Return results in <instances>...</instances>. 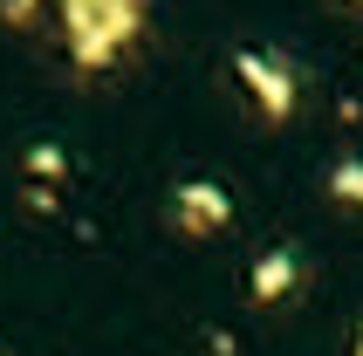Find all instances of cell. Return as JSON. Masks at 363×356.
Listing matches in <instances>:
<instances>
[{"label": "cell", "mask_w": 363, "mask_h": 356, "mask_svg": "<svg viewBox=\"0 0 363 356\" xmlns=\"http://www.w3.org/2000/svg\"><path fill=\"white\" fill-rule=\"evenodd\" d=\"M62 41L82 69H110V62L138 41L144 28V0H55Z\"/></svg>", "instance_id": "1"}, {"label": "cell", "mask_w": 363, "mask_h": 356, "mask_svg": "<svg viewBox=\"0 0 363 356\" xmlns=\"http://www.w3.org/2000/svg\"><path fill=\"white\" fill-rule=\"evenodd\" d=\"M233 76H240V89L254 96V110H261L267 123H288V117H295L302 76H295V62H288L281 48H233Z\"/></svg>", "instance_id": "2"}, {"label": "cell", "mask_w": 363, "mask_h": 356, "mask_svg": "<svg viewBox=\"0 0 363 356\" xmlns=\"http://www.w3.org/2000/svg\"><path fill=\"white\" fill-rule=\"evenodd\" d=\"M164 213H172V226L185 240H213V233L233 226V192H226L220 178H179L172 199H164Z\"/></svg>", "instance_id": "3"}, {"label": "cell", "mask_w": 363, "mask_h": 356, "mask_svg": "<svg viewBox=\"0 0 363 356\" xmlns=\"http://www.w3.org/2000/svg\"><path fill=\"white\" fill-rule=\"evenodd\" d=\"M295 288H302V254H295V247H267V254L254 260V274H247V295L261 301V308L288 301Z\"/></svg>", "instance_id": "4"}, {"label": "cell", "mask_w": 363, "mask_h": 356, "mask_svg": "<svg viewBox=\"0 0 363 356\" xmlns=\"http://www.w3.org/2000/svg\"><path fill=\"white\" fill-rule=\"evenodd\" d=\"M323 185H329V199H336V206H363V158H336Z\"/></svg>", "instance_id": "5"}, {"label": "cell", "mask_w": 363, "mask_h": 356, "mask_svg": "<svg viewBox=\"0 0 363 356\" xmlns=\"http://www.w3.org/2000/svg\"><path fill=\"white\" fill-rule=\"evenodd\" d=\"M28 172L35 178H62L69 172V151H62V144H28Z\"/></svg>", "instance_id": "6"}, {"label": "cell", "mask_w": 363, "mask_h": 356, "mask_svg": "<svg viewBox=\"0 0 363 356\" xmlns=\"http://www.w3.org/2000/svg\"><path fill=\"white\" fill-rule=\"evenodd\" d=\"M35 7H41V0H0V14L14 21V28H28V21H35Z\"/></svg>", "instance_id": "7"}, {"label": "cell", "mask_w": 363, "mask_h": 356, "mask_svg": "<svg viewBox=\"0 0 363 356\" xmlns=\"http://www.w3.org/2000/svg\"><path fill=\"white\" fill-rule=\"evenodd\" d=\"M357 356H363V322H357Z\"/></svg>", "instance_id": "8"}, {"label": "cell", "mask_w": 363, "mask_h": 356, "mask_svg": "<svg viewBox=\"0 0 363 356\" xmlns=\"http://www.w3.org/2000/svg\"><path fill=\"white\" fill-rule=\"evenodd\" d=\"M350 7H363V0H350Z\"/></svg>", "instance_id": "9"}]
</instances>
